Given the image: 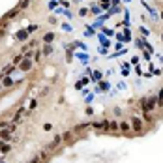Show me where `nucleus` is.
Segmentation results:
<instances>
[{
  "label": "nucleus",
  "mask_w": 163,
  "mask_h": 163,
  "mask_svg": "<svg viewBox=\"0 0 163 163\" xmlns=\"http://www.w3.org/2000/svg\"><path fill=\"white\" fill-rule=\"evenodd\" d=\"M12 137H13V129H12V127L0 129V139H2V141H6V143H9V141H12Z\"/></svg>",
  "instance_id": "f257e3e1"
},
{
  "label": "nucleus",
  "mask_w": 163,
  "mask_h": 163,
  "mask_svg": "<svg viewBox=\"0 0 163 163\" xmlns=\"http://www.w3.org/2000/svg\"><path fill=\"white\" fill-rule=\"evenodd\" d=\"M101 79V71H94V81H100Z\"/></svg>",
  "instance_id": "ddd939ff"
},
{
  "label": "nucleus",
  "mask_w": 163,
  "mask_h": 163,
  "mask_svg": "<svg viewBox=\"0 0 163 163\" xmlns=\"http://www.w3.org/2000/svg\"><path fill=\"white\" fill-rule=\"evenodd\" d=\"M28 163H32V161H28Z\"/></svg>",
  "instance_id": "a211bd4d"
},
{
  "label": "nucleus",
  "mask_w": 163,
  "mask_h": 163,
  "mask_svg": "<svg viewBox=\"0 0 163 163\" xmlns=\"http://www.w3.org/2000/svg\"><path fill=\"white\" fill-rule=\"evenodd\" d=\"M39 58H41V51H36V54H34V62H39Z\"/></svg>",
  "instance_id": "f8f14e48"
},
{
  "label": "nucleus",
  "mask_w": 163,
  "mask_h": 163,
  "mask_svg": "<svg viewBox=\"0 0 163 163\" xmlns=\"http://www.w3.org/2000/svg\"><path fill=\"white\" fill-rule=\"evenodd\" d=\"M19 12H21V9H19V6H17V8H13V9H12V12H8V13H6V17H4V21H12V19H15Z\"/></svg>",
  "instance_id": "f03ea898"
},
{
  "label": "nucleus",
  "mask_w": 163,
  "mask_h": 163,
  "mask_svg": "<svg viewBox=\"0 0 163 163\" xmlns=\"http://www.w3.org/2000/svg\"><path fill=\"white\" fill-rule=\"evenodd\" d=\"M161 73H163V70H161Z\"/></svg>",
  "instance_id": "dca6fc26"
},
{
  "label": "nucleus",
  "mask_w": 163,
  "mask_h": 163,
  "mask_svg": "<svg viewBox=\"0 0 163 163\" xmlns=\"http://www.w3.org/2000/svg\"><path fill=\"white\" fill-rule=\"evenodd\" d=\"M51 127H53L51 124H45V126H43V129H45V131H51Z\"/></svg>",
  "instance_id": "4468645a"
},
{
  "label": "nucleus",
  "mask_w": 163,
  "mask_h": 163,
  "mask_svg": "<svg viewBox=\"0 0 163 163\" xmlns=\"http://www.w3.org/2000/svg\"><path fill=\"white\" fill-rule=\"evenodd\" d=\"M161 19H163V12H161Z\"/></svg>",
  "instance_id": "2eb2a0df"
},
{
  "label": "nucleus",
  "mask_w": 163,
  "mask_h": 163,
  "mask_svg": "<svg viewBox=\"0 0 163 163\" xmlns=\"http://www.w3.org/2000/svg\"><path fill=\"white\" fill-rule=\"evenodd\" d=\"M143 120H144V122H152L154 118H152V114H150V113H146V111H144V113H143Z\"/></svg>",
  "instance_id": "1a4fd4ad"
},
{
  "label": "nucleus",
  "mask_w": 163,
  "mask_h": 163,
  "mask_svg": "<svg viewBox=\"0 0 163 163\" xmlns=\"http://www.w3.org/2000/svg\"><path fill=\"white\" fill-rule=\"evenodd\" d=\"M28 4H30V0H21L19 9H25V8H28Z\"/></svg>",
  "instance_id": "9d476101"
},
{
  "label": "nucleus",
  "mask_w": 163,
  "mask_h": 163,
  "mask_svg": "<svg viewBox=\"0 0 163 163\" xmlns=\"http://www.w3.org/2000/svg\"><path fill=\"white\" fill-rule=\"evenodd\" d=\"M118 127H120V124H118V122H114V120H113V122H109V129H113V131H116Z\"/></svg>",
  "instance_id": "6e6552de"
},
{
  "label": "nucleus",
  "mask_w": 163,
  "mask_h": 163,
  "mask_svg": "<svg viewBox=\"0 0 163 163\" xmlns=\"http://www.w3.org/2000/svg\"><path fill=\"white\" fill-rule=\"evenodd\" d=\"M53 39H54V34H53V32H47V34L43 36V43H51Z\"/></svg>",
  "instance_id": "423d86ee"
},
{
  "label": "nucleus",
  "mask_w": 163,
  "mask_h": 163,
  "mask_svg": "<svg viewBox=\"0 0 163 163\" xmlns=\"http://www.w3.org/2000/svg\"><path fill=\"white\" fill-rule=\"evenodd\" d=\"M120 129L122 131H129V124L127 122H120Z\"/></svg>",
  "instance_id": "9b49d317"
},
{
  "label": "nucleus",
  "mask_w": 163,
  "mask_h": 163,
  "mask_svg": "<svg viewBox=\"0 0 163 163\" xmlns=\"http://www.w3.org/2000/svg\"><path fill=\"white\" fill-rule=\"evenodd\" d=\"M161 39H163V36H161Z\"/></svg>",
  "instance_id": "f3484780"
},
{
  "label": "nucleus",
  "mask_w": 163,
  "mask_h": 163,
  "mask_svg": "<svg viewBox=\"0 0 163 163\" xmlns=\"http://www.w3.org/2000/svg\"><path fill=\"white\" fill-rule=\"evenodd\" d=\"M131 126H133V131H141V129H143V122L139 120V118H131Z\"/></svg>",
  "instance_id": "7ed1b4c3"
},
{
  "label": "nucleus",
  "mask_w": 163,
  "mask_h": 163,
  "mask_svg": "<svg viewBox=\"0 0 163 163\" xmlns=\"http://www.w3.org/2000/svg\"><path fill=\"white\" fill-rule=\"evenodd\" d=\"M13 84V79H12V75H6V77L2 79V86H12Z\"/></svg>",
  "instance_id": "39448f33"
},
{
  "label": "nucleus",
  "mask_w": 163,
  "mask_h": 163,
  "mask_svg": "<svg viewBox=\"0 0 163 163\" xmlns=\"http://www.w3.org/2000/svg\"><path fill=\"white\" fill-rule=\"evenodd\" d=\"M19 68H21V70H23V71H28V70L32 68V60L25 56V60H23V62H21V66H19Z\"/></svg>",
  "instance_id": "20e7f679"
},
{
  "label": "nucleus",
  "mask_w": 163,
  "mask_h": 163,
  "mask_svg": "<svg viewBox=\"0 0 163 163\" xmlns=\"http://www.w3.org/2000/svg\"><path fill=\"white\" fill-rule=\"evenodd\" d=\"M43 54H51L53 53V47H51V43H45V47H43V51H41Z\"/></svg>",
  "instance_id": "0eeeda50"
}]
</instances>
